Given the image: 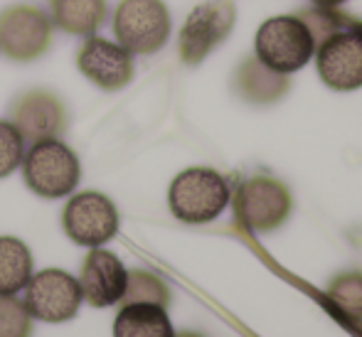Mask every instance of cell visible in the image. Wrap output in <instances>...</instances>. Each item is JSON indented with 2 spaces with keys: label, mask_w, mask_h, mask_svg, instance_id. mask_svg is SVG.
I'll return each instance as SVG.
<instances>
[{
  "label": "cell",
  "mask_w": 362,
  "mask_h": 337,
  "mask_svg": "<svg viewBox=\"0 0 362 337\" xmlns=\"http://www.w3.org/2000/svg\"><path fill=\"white\" fill-rule=\"evenodd\" d=\"M131 303H156L165 308L170 303V290L158 276L148 273V271H129L126 273V290L121 305Z\"/></svg>",
  "instance_id": "cell-17"
},
{
  "label": "cell",
  "mask_w": 362,
  "mask_h": 337,
  "mask_svg": "<svg viewBox=\"0 0 362 337\" xmlns=\"http://www.w3.org/2000/svg\"><path fill=\"white\" fill-rule=\"evenodd\" d=\"M323 3H328V5H338V3H343V0H323Z\"/></svg>",
  "instance_id": "cell-22"
},
{
  "label": "cell",
  "mask_w": 362,
  "mask_h": 337,
  "mask_svg": "<svg viewBox=\"0 0 362 337\" xmlns=\"http://www.w3.org/2000/svg\"><path fill=\"white\" fill-rule=\"evenodd\" d=\"M291 209V197L284 185L267 177H254L244 182L237 195V212L249 229L267 232L284 222Z\"/></svg>",
  "instance_id": "cell-13"
},
{
  "label": "cell",
  "mask_w": 362,
  "mask_h": 337,
  "mask_svg": "<svg viewBox=\"0 0 362 337\" xmlns=\"http://www.w3.org/2000/svg\"><path fill=\"white\" fill-rule=\"evenodd\" d=\"M25 141L10 121H0V180L15 172L23 162Z\"/></svg>",
  "instance_id": "cell-20"
},
{
  "label": "cell",
  "mask_w": 362,
  "mask_h": 337,
  "mask_svg": "<svg viewBox=\"0 0 362 337\" xmlns=\"http://www.w3.org/2000/svg\"><path fill=\"white\" fill-rule=\"evenodd\" d=\"M52 25L67 35H94L106 20V0H49Z\"/></svg>",
  "instance_id": "cell-15"
},
{
  "label": "cell",
  "mask_w": 362,
  "mask_h": 337,
  "mask_svg": "<svg viewBox=\"0 0 362 337\" xmlns=\"http://www.w3.org/2000/svg\"><path fill=\"white\" fill-rule=\"evenodd\" d=\"M234 23V8L229 3H205L190 13L180 30L177 52L185 64H197L227 37Z\"/></svg>",
  "instance_id": "cell-9"
},
{
  "label": "cell",
  "mask_w": 362,
  "mask_h": 337,
  "mask_svg": "<svg viewBox=\"0 0 362 337\" xmlns=\"http://www.w3.org/2000/svg\"><path fill=\"white\" fill-rule=\"evenodd\" d=\"M33 276V254L18 237H0V295H15Z\"/></svg>",
  "instance_id": "cell-16"
},
{
  "label": "cell",
  "mask_w": 362,
  "mask_h": 337,
  "mask_svg": "<svg viewBox=\"0 0 362 337\" xmlns=\"http://www.w3.org/2000/svg\"><path fill=\"white\" fill-rule=\"evenodd\" d=\"M23 303L35 320L49 325L67 323L81 308L79 280L62 268H42L30 276Z\"/></svg>",
  "instance_id": "cell-4"
},
{
  "label": "cell",
  "mask_w": 362,
  "mask_h": 337,
  "mask_svg": "<svg viewBox=\"0 0 362 337\" xmlns=\"http://www.w3.org/2000/svg\"><path fill=\"white\" fill-rule=\"evenodd\" d=\"M126 273L129 271L124 268L116 254L94 247L86 254L81 273L76 278L81 288V300H86L91 308H111L121 303L126 290Z\"/></svg>",
  "instance_id": "cell-11"
},
{
  "label": "cell",
  "mask_w": 362,
  "mask_h": 337,
  "mask_svg": "<svg viewBox=\"0 0 362 337\" xmlns=\"http://www.w3.org/2000/svg\"><path fill=\"white\" fill-rule=\"evenodd\" d=\"M76 67L99 89L119 91L134 79V54L119 42L89 35L76 52Z\"/></svg>",
  "instance_id": "cell-10"
},
{
  "label": "cell",
  "mask_w": 362,
  "mask_h": 337,
  "mask_svg": "<svg viewBox=\"0 0 362 337\" xmlns=\"http://www.w3.org/2000/svg\"><path fill=\"white\" fill-rule=\"evenodd\" d=\"M175 337H202L200 333H180V335H175Z\"/></svg>",
  "instance_id": "cell-21"
},
{
  "label": "cell",
  "mask_w": 362,
  "mask_h": 337,
  "mask_svg": "<svg viewBox=\"0 0 362 337\" xmlns=\"http://www.w3.org/2000/svg\"><path fill=\"white\" fill-rule=\"evenodd\" d=\"M52 42V20L35 5H10L0 13V52L13 62H35Z\"/></svg>",
  "instance_id": "cell-6"
},
{
  "label": "cell",
  "mask_w": 362,
  "mask_h": 337,
  "mask_svg": "<svg viewBox=\"0 0 362 337\" xmlns=\"http://www.w3.org/2000/svg\"><path fill=\"white\" fill-rule=\"evenodd\" d=\"M313 35L298 18L279 15L259 28L257 54L269 69L296 71L313 57Z\"/></svg>",
  "instance_id": "cell-5"
},
{
  "label": "cell",
  "mask_w": 362,
  "mask_h": 337,
  "mask_svg": "<svg viewBox=\"0 0 362 337\" xmlns=\"http://www.w3.org/2000/svg\"><path fill=\"white\" fill-rule=\"evenodd\" d=\"M229 202L227 180L210 167H190L182 170L168 190L170 212L180 222L205 224L222 214Z\"/></svg>",
  "instance_id": "cell-2"
},
{
  "label": "cell",
  "mask_w": 362,
  "mask_h": 337,
  "mask_svg": "<svg viewBox=\"0 0 362 337\" xmlns=\"http://www.w3.org/2000/svg\"><path fill=\"white\" fill-rule=\"evenodd\" d=\"M114 337H175V330L163 305L131 303L116 315Z\"/></svg>",
  "instance_id": "cell-14"
},
{
  "label": "cell",
  "mask_w": 362,
  "mask_h": 337,
  "mask_svg": "<svg viewBox=\"0 0 362 337\" xmlns=\"http://www.w3.org/2000/svg\"><path fill=\"white\" fill-rule=\"evenodd\" d=\"M33 315L15 295H0V337H30Z\"/></svg>",
  "instance_id": "cell-18"
},
{
  "label": "cell",
  "mask_w": 362,
  "mask_h": 337,
  "mask_svg": "<svg viewBox=\"0 0 362 337\" xmlns=\"http://www.w3.org/2000/svg\"><path fill=\"white\" fill-rule=\"evenodd\" d=\"M62 227L79 247H104L119 232V209L101 192H79L64 207Z\"/></svg>",
  "instance_id": "cell-7"
},
{
  "label": "cell",
  "mask_w": 362,
  "mask_h": 337,
  "mask_svg": "<svg viewBox=\"0 0 362 337\" xmlns=\"http://www.w3.org/2000/svg\"><path fill=\"white\" fill-rule=\"evenodd\" d=\"M318 74L330 89L350 91L362 86V32H338L320 47Z\"/></svg>",
  "instance_id": "cell-12"
},
{
  "label": "cell",
  "mask_w": 362,
  "mask_h": 337,
  "mask_svg": "<svg viewBox=\"0 0 362 337\" xmlns=\"http://www.w3.org/2000/svg\"><path fill=\"white\" fill-rule=\"evenodd\" d=\"M328 295L343 315L362 320V273H350L338 278Z\"/></svg>",
  "instance_id": "cell-19"
},
{
  "label": "cell",
  "mask_w": 362,
  "mask_h": 337,
  "mask_svg": "<svg viewBox=\"0 0 362 337\" xmlns=\"http://www.w3.org/2000/svg\"><path fill=\"white\" fill-rule=\"evenodd\" d=\"M116 42L131 54H153L168 42L170 13L163 0H121L114 10Z\"/></svg>",
  "instance_id": "cell-3"
},
{
  "label": "cell",
  "mask_w": 362,
  "mask_h": 337,
  "mask_svg": "<svg viewBox=\"0 0 362 337\" xmlns=\"http://www.w3.org/2000/svg\"><path fill=\"white\" fill-rule=\"evenodd\" d=\"M23 180L37 197L59 200L76 190L81 180L79 158L59 138L37 141L23 155Z\"/></svg>",
  "instance_id": "cell-1"
},
{
  "label": "cell",
  "mask_w": 362,
  "mask_h": 337,
  "mask_svg": "<svg viewBox=\"0 0 362 337\" xmlns=\"http://www.w3.org/2000/svg\"><path fill=\"white\" fill-rule=\"evenodd\" d=\"M8 121L18 129L23 141L33 146L37 141H49L62 134L67 126V109L52 91L33 89L20 94L10 104Z\"/></svg>",
  "instance_id": "cell-8"
}]
</instances>
